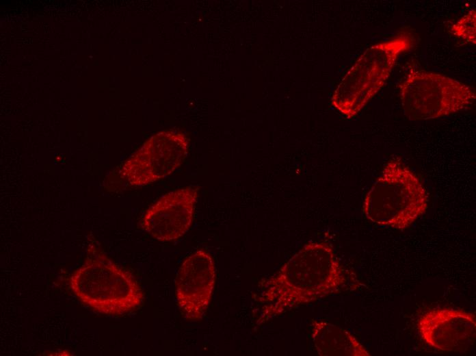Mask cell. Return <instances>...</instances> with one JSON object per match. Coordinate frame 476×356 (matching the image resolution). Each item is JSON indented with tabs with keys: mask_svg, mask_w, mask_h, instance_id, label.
<instances>
[{
	"mask_svg": "<svg viewBox=\"0 0 476 356\" xmlns=\"http://www.w3.org/2000/svg\"><path fill=\"white\" fill-rule=\"evenodd\" d=\"M188 142L183 134L163 131L151 137L122 166L119 173L131 186H143L166 178L183 162Z\"/></svg>",
	"mask_w": 476,
	"mask_h": 356,
	"instance_id": "6",
	"label": "cell"
},
{
	"mask_svg": "<svg viewBox=\"0 0 476 356\" xmlns=\"http://www.w3.org/2000/svg\"><path fill=\"white\" fill-rule=\"evenodd\" d=\"M450 31L467 42L475 44V10L470 11L453 23Z\"/></svg>",
	"mask_w": 476,
	"mask_h": 356,
	"instance_id": "11",
	"label": "cell"
},
{
	"mask_svg": "<svg viewBox=\"0 0 476 356\" xmlns=\"http://www.w3.org/2000/svg\"><path fill=\"white\" fill-rule=\"evenodd\" d=\"M413 43L410 32L401 31L367 49L336 90L334 106L348 118L358 114L384 84L399 55Z\"/></svg>",
	"mask_w": 476,
	"mask_h": 356,
	"instance_id": "4",
	"label": "cell"
},
{
	"mask_svg": "<svg viewBox=\"0 0 476 356\" xmlns=\"http://www.w3.org/2000/svg\"><path fill=\"white\" fill-rule=\"evenodd\" d=\"M199 188L189 186L166 193L146 211L142 226L159 241L176 240L189 229Z\"/></svg>",
	"mask_w": 476,
	"mask_h": 356,
	"instance_id": "9",
	"label": "cell"
},
{
	"mask_svg": "<svg viewBox=\"0 0 476 356\" xmlns=\"http://www.w3.org/2000/svg\"><path fill=\"white\" fill-rule=\"evenodd\" d=\"M360 285L356 274L341 263L331 245L309 242L261 282L258 323L324 297L355 290Z\"/></svg>",
	"mask_w": 476,
	"mask_h": 356,
	"instance_id": "1",
	"label": "cell"
},
{
	"mask_svg": "<svg viewBox=\"0 0 476 356\" xmlns=\"http://www.w3.org/2000/svg\"><path fill=\"white\" fill-rule=\"evenodd\" d=\"M69 281L78 299L102 314L123 316L135 311L144 302V292L135 277L94 249H89L85 262Z\"/></svg>",
	"mask_w": 476,
	"mask_h": 356,
	"instance_id": "2",
	"label": "cell"
},
{
	"mask_svg": "<svg viewBox=\"0 0 476 356\" xmlns=\"http://www.w3.org/2000/svg\"><path fill=\"white\" fill-rule=\"evenodd\" d=\"M406 115L412 120L448 116L467 109L475 99V89L447 76L411 71L399 86Z\"/></svg>",
	"mask_w": 476,
	"mask_h": 356,
	"instance_id": "5",
	"label": "cell"
},
{
	"mask_svg": "<svg viewBox=\"0 0 476 356\" xmlns=\"http://www.w3.org/2000/svg\"><path fill=\"white\" fill-rule=\"evenodd\" d=\"M428 201V193L418 176L393 157L367 192L362 212L377 225L402 231L426 212Z\"/></svg>",
	"mask_w": 476,
	"mask_h": 356,
	"instance_id": "3",
	"label": "cell"
},
{
	"mask_svg": "<svg viewBox=\"0 0 476 356\" xmlns=\"http://www.w3.org/2000/svg\"><path fill=\"white\" fill-rule=\"evenodd\" d=\"M310 337L321 356H369L365 347L347 330L330 322L313 320Z\"/></svg>",
	"mask_w": 476,
	"mask_h": 356,
	"instance_id": "10",
	"label": "cell"
},
{
	"mask_svg": "<svg viewBox=\"0 0 476 356\" xmlns=\"http://www.w3.org/2000/svg\"><path fill=\"white\" fill-rule=\"evenodd\" d=\"M213 257L198 250L183 262L175 281V298L183 316L188 320L202 319L210 304L215 283Z\"/></svg>",
	"mask_w": 476,
	"mask_h": 356,
	"instance_id": "7",
	"label": "cell"
},
{
	"mask_svg": "<svg viewBox=\"0 0 476 356\" xmlns=\"http://www.w3.org/2000/svg\"><path fill=\"white\" fill-rule=\"evenodd\" d=\"M416 329L427 344L444 352L464 353L476 338L475 316L462 309H428L418 318Z\"/></svg>",
	"mask_w": 476,
	"mask_h": 356,
	"instance_id": "8",
	"label": "cell"
}]
</instances>
